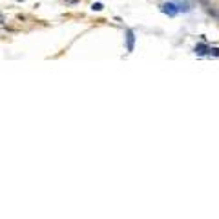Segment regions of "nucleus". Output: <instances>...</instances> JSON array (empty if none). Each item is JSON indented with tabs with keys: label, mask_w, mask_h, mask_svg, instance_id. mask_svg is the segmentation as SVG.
<instances>
[{
	"label": "nucleus",
	"mask_w": 219,
	"mask_h": 219,
	"mask_svg": "<svg viewBox=\"0 0 219 219\" xmlns=\"http://www.w3.org/2000/svg\"><path fill=\"white\" fill-rule=\"evenodd\" d=\"M161 11L168 17H175L179 13V6L175 2H164V4H161Z\"/></svg>",
	"instance_id": "f257e3e1"
},
{
	"label": "nucleus",
	"mask_w": 219,
	"mask_h": 219,
	"mask_svg": "<svg viewBox=\"0 0 219 219\" xmlns=\"http://www.w3.org/2000/svg\"><path fill=\"white\" fill-rule=\"evenodd\" d=\"M126 40H128V51H133V44H135V35L132 29L126 31Z\"/></svg>",
	"instance_id": "f03ea898"
},
{
	"label": "nucleus",
	"mask_w": 219,
	"mask_h": 219,
	"mask_svg": "<svg viewBox=\"0 0 219 219\" xmlns=\"http://www.w3.org/2000/svg\"><path fill=\"white\" fill-rule=\"evenodd\" d=\"M196 53L197 55H206V53H210V48H206L205 44H197L196 46Z\"/></svg>",
	"instance_id": "7ed1b4c3"
},
{
	"label": "nucleus",
	"mask_w": 219,
	"mask_h": 219,
	"mask_svg": "<svg viewBox=\"0 0 219 219\" xmlns=\"http://www.w3.org/2000/svg\"><path fill=\"white\" fill-rule=\"evenodd\" d=\"M91 9H93V11H102V9H104V6H102L101 2H97V4H93V6H91Z\"/></svg>",
	"instance_id": "20e7f679"
},
{
	"label": "nucleus",
	"mask_w": 219,
	"mask_h": 219,
	"mask_svg": "<svg viewBox=\"0 0 219 219\" xmlns=\"http://www.w3.org/2000/svg\"><path fill=\"white\" fill-rule=\"evenodd\" d=\"M210 55H216V57H219V48H210Z\"/></svg>",
	"instance_id": "39448f33"
}]
</instances>
